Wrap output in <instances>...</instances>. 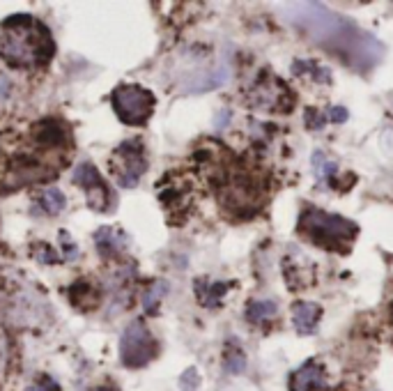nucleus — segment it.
<instances>
[{
	"label": "nucleus",
	"mask_w": 393,
	"mask_h": 391,
	"mask_svg": "<svg viewBox=\"0 0 393 391\" xmlns=\"http://www.w3.org/2000/svg\"><path fill=\"white\" fill-rule=\"evenodd\" d=\"M166 292H168L166 281H154L150 288H145V292H143V309H145V313L154 316V313L159 311V304H161V299H163Z\"/></svg>",
	"instance_id": "15"
},
{
	"label": "nucleus",
	"mask_w": 393,
	"mask_h": 391,
	"mask_svg": "<svg viewBox=\"0 0 393 391\" xmlns=\"http://www.w3.org/2000/svg\"><path fill=\"white\" fill-rule=\"evenodd\" d=\"M159 346H156L150 329L143 320H134L129 327L122 331L120 338V359L126 368H143L156 357Z\"/></svg>",
	"instance_id": "5"
},
{
	"label": "nucleus",
	"mask_w": 393,
	"mask_h": 391,
	"mask_svg": "<svg viewBox=\"0 0 393 391\" xmlns=\"http://www.w3.org/2000/svg\"><path fill=\"white\" fill-rule=\"evenodd\" d=\"M249 97L253 106H260V109H267V111H288L292 102L286 83H281L274 76L264 78V83L255 85Z\"/></svg>",
	"instance_id": "7"
},
{
	"label": "nucleus",
	"mask_w": 393,
	"mask_h": 391,
	"mask_svg": "<svg viewBox=\"0 0 393 391\" xmlns=\"http://www.w3.org/2000/svg\"><path fill=\"white\" fill-rule=\"evenodd\" d=\"M331 115H333V120L338 122V120H345V117H348V111H345V109H333V111H331Z\"/></svg>",
	"instance_id": "21"
},
{
	"label": "nucleus",
	"mask_w": 393,
	"mask_h": 391,
	"mask_svg": "<svg viewBox=\"0 0 393 391\" xmlns=\"http://www.w3.org/2000/svg\"><path fill=\"white\" fill-rule=\"evenodd\" d=\"M65 205H67L65 193L55 187L44 189L42 196H39V208H42L46 214H60L65 210Z\"/></svg>",
	"instance_id": "14"
},
{
	"label": "nucleus",
	"mask_w": 393,
	"mask_h": 391,
	"mask_svg": "<svg viewBox=\"0 0 393 391\" xmlns=\"http://www.w3.org/2000/svg\"><path fill=\"white\" fill-rule=\"evenodd\" d=\"M147 171L145 148L141 139H129L120 143L111 156V173L122 189H134Z\"/></svg>",
	"instance_id": "4"
},
{
	"label": "nucleus",
	"mask_w": 393,
	"mask_h": 391,
	"mask_svg": "<svg viewBox=\"0 0 393 391\" xmlns=\"http://www.w3.org/2000/svg\"><path fill=\"white\" fill-rule=\"evenodd\" d=\"M290 391H327L329 377L318 359H308L290 375Z\"/></svg>",
	"instance_id": "8"
},
{
	"label": "nucleus",
	"mask_w": 393,
	"mask_h": 391,
	"mask_svg": "<svg viewBox=\"0 0 393 391\" xmlns=\"http://www.w3.org/2000/svg\"><path fill=\"white\" fill-rule=\"evenodd\" d=\"M95 244L102 256H117L126 249V235L115 228H102L95 235Z\"/></svg>",
	"instance_id": "11"
},
{
	"label": "nucleus",
	"mask_w": 393,
	"mask_h": 391,
	"mask_svg": "<svg viewBox=\"0 0 393 391\" xmlns=\"http://www.w3.org/2000/svg\"><path fill=\"white\" fill-rule=\"evenodd\" d=\"M26 391H60V387H58L55 380H51V377L42 375V377L37 380V382H33V385L28 387Z\"/></svg>",
	"instance_id": "18"
},
{
	"label": "nucleus",
	"mask_w": 393,
	"mask_h": 391,
	"mask_svg": "<svg viewBox=\"0 0 393 391\" xmlns=\"http://www.w3.org/2000/svg\"><path fill=\"white\" fill-rule=\"evenodd\" d=\"M180 387H182L184 391H195V387H198V373H195L193 368H189V370H186V373L182 375Z\"/></svg>",
	"instance_id": "20"
},
{
	"label": "nucleus",
	"mask_w": 393,
	"mask_h": 391,
	"mask_svg": "<svg viewBox=\"0 0 393 391\" xmlns=\"http://www.w3.org/2000/svg\"><path fill=\"white\" fill-rule=\"evenodd\" d=\"M299 232H303L313 244H318L322 249L345 253L352 247V242L357 240L359 226L345 217H338V214L306 208L299 217Z\"/></svg>",
	"instance_id": "2"
},
{
	"label": "nucleus",
	"mask_w": 393,
	"mask_h": 391,
	"mask_svg": "<svg viewBox=\"0 0 393 391\" xmlns=\"http://www.w3.org/2000/svg\"><path fill=\"white\" fill-rule=\"evenodd\" d=\"M33 139L39 148L55 150L70 143V132L60 120H42L37 127H33Z\"/></svg>",
	"instance_id": "9"
},
{
	"label": "nucleus",
	"mask_w": 393,
	"mask_h": 391,
	"mask_svg": "<svg viewBox=\"0 0 393 391\" xmlns=\"http://www.w3.org/2000/svg\"><path fill=\"white\" fill-rule=\"evenodd\" d=\"M55 53V44L48 35L46 26H42L31 14L9 16L0 26V58L12 67H31L44 65Z\"/></svg>",
	"instance_id": "1"
},
{
	"label": "nucleus",
	"mask_w": 393,
	"mask_h": 391,
	"mask_svg": "<svg viewBox=\"0 0 393 391\" xmlns=\"http://www.w3.org/2000/svg\"><path fill=\"white\" fill-rule=\"evenodd\" d=\"M35 258L39 262H44V265H55V262H60V256H58V251L51 247V244H37Z\"/></svg>",
	"instance_id": "17"
},
{
	"label": "nucleus",
	"mask_w": 393,
	"mask_h": 391,
	"mask_svg": "<svg viewBox=\"0 0 393 391\" xmlns=\"http://www.w3.org/2000/svg\"><path fill=\"white\" fill-rule=\"evenodd\" d=\"M244 316H247V320L253 322V325H262V322H267L269 318L276 316V304L269 299H253L249 301Z\"/></svg>",
	"instance_id": "13"
},
{
	"label": "nucleus",
	"mask_w": 393,
	"mask_h": 391,
	"mask_svg": "<svg viewBox=\"0 0 393 391\" xmlns=\"http://www.w3.org/2000/svg\"><path fill=\"white\" fill-rule=\"evenodd\" d=\"M111 104L115 115L124 124H145L154 113V95L136 83H122L111 92Z\"/></svg>",
	"instance_id": "3"
},
{
	"label": "nucleus",
	"mask_w": 393,
	"mask_h": 391,
	"mask_svg": "<svg viewBox=\"0 0 393 391\" xmlns=\"http://www.w3.org/2000/svg\"><path fill=\"white\" fill-rule=\"evenodd\" d=\"M74 184H78L85 193H87V205H90V210L97 212V214H104L108 212V205H111V189H108L106 180L97 171V166L90 164V161H83L78 164L74 168V175H72Z\"/></svg>",
	"instance_id": "6"
},
{
	"label": "nucleus",
	"mask_w": 393,
	"mask_h": 391,
	"mask_svg": "<svg viewBox=\"0 0 393 391\" xmlns=\"http://www.w3.org/2000/svg\"><path fill=\"white\" fill-rule=\"evenodd\" d=\"M60 242L65 247V260H76L78 258V247L74 242H70V235H67V230H60Z\"/></svg>",
	"instance_id": "19"
},
{
	"label": "nucleus",
	"mask_w": 393,
	"mask_h": 391,
	"mask_svg": "<svg viewBox=\"0 0 393 391\" xmlns=\"http://www.w3.org/2000/svg\"><path fill=\"white\" fill-rule=\"evenodd\" d=\"M244 368H247V355H244L237 341H230L228 348H225V370L237 375Z\"/></svg>",
	"instance_id": "16"
},
{
	"label": "nucleus",
	"mask_w": 393,
	"mask_h": 391,
	"mask_svg": "<svg viewBox=\"0 0 393 391\" xmlns=\"http://www.w3.org/2000/svg\"><path fill=\"white\" fill-rule=\"evenodd\" d=\"M320 318H322V309L318 304H313V301H297V304L292 306L294 329L303 336H308L318 329Z\"/></svg>",
	"instance_id": "10"
},
{
	"label": "nucleus",
	"mask_w": 393,
	"mask_h": 391,
	"mask_svg": "<svg viewBox=\"0 0 393 391\" xmlns=\"http://www.w3.org/2000/svg\"><path fill=\"white\" fill-rule=\"evenodd\" d=\"M228 283H210L208 279L195 281V295H198L200 304L205 309H216L221 304V297L228 292Z\"/></svg>",
	"instance_id": "12"
}]
</instances>
